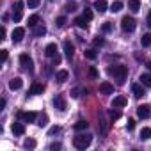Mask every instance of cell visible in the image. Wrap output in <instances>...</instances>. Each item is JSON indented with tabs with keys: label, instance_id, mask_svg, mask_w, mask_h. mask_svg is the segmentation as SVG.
I'll return each mask as SVG.
<instances>
[{
	"label": "cell",
	"instance_id": "cell-35",
	"mask_svg": "<svg viewBox=\"0 0 151 151\" xmlns=\"http://www.w3.org/2000/svg\"><path fill=\"white\" fill-rule=\"evenodd\" d=\"M89 77L91 78H98V69L96 68H93V66L89 68Z\"/></svg>",
	"mask_w": 151,
	"mask_h": 151
},
{
	"label": "cell",
	"instance_id": "cell-39",
	"mask_svg": "<svg viewBox=\"0 0 151 151\" xmlns=\"http://www.w3.org/2000/svg\"><path fill=\"white\" fill-rule=\"evenodd\" d=\"M80 96V89L78 87H75L73 91H71V98H78Z\"/></svg>",
	"mask_w": 151,
	"mask_h": 151
},
{
	"label": "cell",
	"instance_id": "cell-40",
	"mask_svg": "<svg viewBox=\"0 0 151 151\" xmlns=\"http://www.w3.org/2000/svg\"><path fill=\"white\" fill-rule=\"evenodd\" d=\"M46 123H48V117H46V116H43V117L39 119V123H37V124H39V126H46Z\"/></svg>",
	"mask_w": 151,
	"mask_h": 151
},
{
	"label": "cell",
	"instance_id": "cell-19",
	"mask_svg": "<svg viewBox=\"0 0 151 151\" xmlns=\"http://www.w3.org/2000/svg\"><path fill=\"white\" fill-rule=\"evenodd\" d=\"M73 128L77 130V132H84V130H87V128H89V123H87V121H84V119H80V121L75 123V126H73Z\"/></svg>",
	"mask_w": 151,
	"mask_h": 151
},
{
	"label": "cell",
	"instance_id": "cell-45",
	"mask_svg": "<svg viewBox=\"0 0 151 151\" xmlns=\"http://www.w3.org/2000/svg\"><path fill=\"white\" fill-rule=\"evenodd\" d=\"M60 60H62V57H60V55H55V57H53V64H55V66H57V64H60Z\"/></svg>",
	"mask_w": 151,
	"mask_h": 151
},
{
	"label": "cell",
	"instance_id": "cell-37",
	"mask_svg": "<svg viewBox=\"0 0 151 151\" xmlns=\"http://www.w3.org/2000/svg\"><path fill=\"white\" fill-rule=\"evenodd\" d=\"M101 30H103V32H112V25H110V23L107 22V23H103V27H101Z\"/></svg>",
	"mask_w": 151,
	"mask_h": 151
},
{
	"label": "cell",
	"instance_id": "cell-28",
	"mask_svg": "<svg viewBox=\"0 0 151 151\" xmlns=\"http://www.w3.org/2000/svg\"><path fill=\"white\" fill-rule=\"evenodd\" d=\"M84 55H86V59H91V60H94V59L98 57V53H96L94 50H86V52H84Z\"/></svg>",
	"mask_w": 151,
	"mask_h": 151
},
{
	"label": "cell",
	"instance_id": "cell-29",
	"mask_svg": "<svg viewBox=\"0 0 151 151\" xmlns=\"http://www.w3.org/2000/svg\"><path fill=\"white\" fill-rule=\"evenodd\" d=\"M109 116H110V119H112V121H116V119H119V117H121V112H119V110H114V107H112V110L109 112Z\"/></svg>",
	"mask_w": 151,
	"mask_h": 151
},
{
	"label": "cell",
	"instance_id": "cell-27",
	"mask_svg": "<svg viewBox=\"0 0 151 151\" xmlns=\"http://www.w3.org/2000/svg\"><path fill=\"white\" fill-rule=\"evenodd\" d=\"M121 9H123V2H119V0H116V2L110 6V11L112 13H119Z\"/></svg>",
	"mask_w": 151,
	"mask_h": 151
},
{
	"label": "cell",
	"instance_id": "cell-30",
	"mask_svg": "<svg viewBox=\"0 0 151 151\" xmlns=\"http://www.w3.org/2000/svg\"><path fill=\"white\" fill-rule=\"evenodd\" d=\"M39 2L41 0H27V6H29V9H36L39 6Z\"/></svg>",
	"mask_w": 151,
	"mask_h": 151
},
{
	"label": "cell",
	"instance_id": "cell-7",
	"mask_svg": "<svg viewBox=\"0 0 151 151\" xmlns=\"http://www.w3.org/2000/svg\"><path fill=\"white\" fill-rule=\"evenodd\" d=\"M23 36H25V29L16 27V29L13 30V41H14V43H20V41L23 39Z\"/></svg>",
	"mask_w": 151,
	"mask_h": 151
},
{
	"label": "cell",
	"instance_id": "cell-4",
	"mask_svg": "<svg viewBox=\"0 0 151 151\" xmlns=\"http://www.w3.org/2000/svg\"><path fill=\"white\" fill-rule=\"evenodd\" d=\"M20 64H22L25 69H29V71L34 69V62H32L30 55H27V53H22V55H20Z\"/></svg>",
	"mask_w": 151,
	"mask_h": 151
},
{
	"label": "cell",
	"instance_id": "cell-41",
	"mask_svg": "<svg viewBox=\"0 0 151 151\" xmlns=\"http://www.w3.org/2000/svg\"><path fill=\"white\" fill-rule=\"evenodd\" d=\"M103 43H105V41H103V37H94V45H96V46H101Z\"/></svg>",
	"mask_w": 151,
	"mask_h": 151
},
{
	"label": "cell",
	"instance_id": "cell-43",
	"mask_svg": "<svg viewBox=\"0 0 151 151\" xmlns=\"http://www.w3.org/2000/svg\"><path fill=\"white\" fill-rule=\"evenodd\" d=\"M60 132V128L59 126H53V128H50V135H55V133H59Z\"/></svg>",
	"mask_w": 151,
	"mask_h": 151
},
{
	"label": "cell",
	"instance_id": "cell-18",
	"mask_svg": "<svg viewBox=\"0 0 151 151\" xmlns=\"http://www.w3.org/2000/svg\"><path fill=\"white\" fill-rule=\"evenodd\" d=\"M45 91V86L43 84H34L32 87H30V91H29V94H32V96H36V94H41Z\"/></svg>",
	"mask_w": 151,
	"mask_h": 151
},
{
	"label": "cell",
	"instance_id": "cell-48",
	"mask_svg": "<svg viewBox=\"0 0 151 151\" xmlns=\"http://www.w3.org/2000/svg\"><path fill=\"white\" fill-rule=\"evenodd\" d=\"M4 107H6V100H4V98H2V100H0V110H2V109H4Z\"/></svg>",
	"mask_w": 151,
	"mask_h": 151
},
{
	"label": "cell",
	"instance_id": "cell-3",
	"mask_svg": "<svg viewBox=\"0 0 151 151\" xmlns=\"http://www.w3.org/2000/svg\"><path fill=\"white\" fill-rule=\"evenodd\" d=\"M121 29H123L124 32H133V30H135V20H133L132 16H123V20H121Z\"/></svg>",
	"mask_w": 151,
	"mask_h": 151
},
{
	"label": "cell",
	"instance_id": "cell-17",
	"mask_svg": "<svg viewBox=\"0 0 151 151\" xmlns=\"http://www.w3.org/2000/svg\"><path fill=\"white\" fill-rule=\"evenodd\" d=\"M13 133L14 135H23L25 133V126H23V123H13Z\"/></svg>",
	"mask_w": 151,
	"mask_h": 151
},
{
	"label": "cell",
	"instance_id": "cell-44",
	"mask_svg": "<svg viewBox=\"0 0 151 151\" xmlns=\"http://www.w3.org/2000/svg\"><path fill=\"white\" fill-rule=\"evenodd\" d=\"M60 147H62V146H60L59 142H53V144L50 146V149H52V151H55V149H60Z\"/></svg>",
	"mask_w": 151,
	"mask_h": 151
},
{
	"label": "cell",
	"instance_id": "cell-42",
	"mask_svg": "<svg viewBox=\"0 0 151 151\" xmlns=\"http://www.w3.org/2000/svg\"><path fill=\"white\" fill-rule=\"evenodd\" d=\"M23 6H25V4L22 2V0H18V2H16V6H14V7H16L18 11H23Z\"/></svg>",
	"mask_w": 151,
	"mask_h": 151
},
{
	"label": "cell",
	"instance_id": "cell-25",
	"mask_svg": "<svg viewBox=\"0 0 151 151\" xmlns=\"http://www.w3.org/2000/svg\"><path fill=\"white\" fill-rule=\"evenodd\" d=\"M75 23H77V27H78V29H87V20H86L84 16L77 18V20H75Z\"/></svg>",
	"mask_w": 151,
	"mask_h": 151
},
{
	"label": "cell",
	"instance_id": "cell-6",
	"mask_svg": "<svg viewBox=\"0 0 151 151\" xmlns=\"http://www.w3.org/2000/svg\"><path fill=\"white\" fill-rule=\"evenodd\" d=\"M149 114H151L149 105H139V107H137V116H139L140 119H147Z\"/></svg>",
	"mask_w": 151,
	"mask_h": 151
},
{
	"label": "cell",
	"instance_id": "cell-31",
	"mask_svg": "<svg viewBox=\"0 0 151 151\" xmlns=\"http://www.w3.org/2000/svg\"><path fill=\"white\" fill-rule=\"evenodd\" d=\"M23 146H25L27 149H29V147L32 149V147H36V140H34V139H27V140L23 142Z\"/></svg>",
	"mask_w": 151,
	"mask_h": 151
},
{
	"label": "cell",
	"instance_id": "cell-50",
	"mask_svg": "<svg viewBox=\"0 0 151 151\" xmlns=\"http://www.w3.org/2000/svg\"><path fill=\"white\" fill-rule=\"evenodd\" d=\"M146 66H147V69L151 71V60H147V64H146Z\"/></svg>",
	"mask_w": 151,
	"mask_h": 151
},
{
	"label": "cell",
	"instance_id": "cell-38",
	"mask_svg": "<svg viewBox=\"0 0 151 151\" xmlns=\"http://www.w3.org/2000/svg\"><path fill=\"white\" fill-rule=\"evenodd\" d=\"M64 9H66L68 13H73V11H77V6H75V4H68Z\"/></svg>",
	"mask_w": 151,
	"mask_h": 151
},
{
	"label": "cell",
	"instance_id": "cell-22",
	"mask_svg": "<svg viewBox=\"0 0 151 151\" xmlns=\"http://www.w3.org/2000/svg\"><path fill=\"white\" fill-rule=\"evenodd\" d=\"M45 34H46V27H45V25H37V27H34V36L41 37V36H45Z\"/></svg>",
	"mask_w": 151,
	"mask_h": 151
},
{
	"label": "cell",
	"instance_id": "cell-23",
	"mask_svg": "<svg viewBox=\"0 0 151 151\" xmlns=\"http://www.w3.org/2000/svg\"><path fill=\"white\" fill-rule=\"evenodd\" d=\"M147 139H151V128H142L140 130V140H147Z\"/></svg>",
	"mask_w": 151,
	"mask_h": 151
},
{
	"label": "cell",
	"instance_id": "cell-21",
	"mask_svg": "<svg viewBox=\"0 0 151 151\" xmlns=\"http://www.w3.org/2000/svg\"><path fill=\"white\" fill-rule=\"evenodd\" d=\"M140 84L142 86H146V87H151V75H147V73H144V75H140Z\"/></svg>",
	"mask_w": 151,
	"mask_h": 151
},
{
	"label": "cell",
	"instance_id": "cell-9",
	"mask_svg": "<svg viewBox=\"0 0 151 151\" xmlns=\"http://www.w3.org/2000/svg\"><path fill=\"white\" fill-rule=\"evenodd\" d=\"M53 107H55L57 110L64 112V110H66V101H64V98H62V96H55V98H53Z\"/></svg>",
	"mask_w": 151,
	"mask_h": 151
},
{
	"label": "cell",
	"instance_id": "cell-5",
	"mask_svg": "<svg viewBox=\"0 0 151 151\" xmlns=\"http://www.w3.org/2000/svg\"><path fill=\"white\" fill-rule=\"evenodd\" d=\"M36 112H18V119L25 121V123H34L36 121Z\"/></svg>",
	"mask_w": 151,
	"mask_h": 151
},
{
	"label": "cell",
	"instance_id": "cell-34",
	"mask_svg": "<svg viewBox=\"0 0 151 151\" xmlns=\"http://www.w3.org/2000/svg\"><path fill=\"white\" fill-rule=\"evenodd\" d=\"M84 18H86L87 22H91V20H93V11H91V9H84Z\"/></svg>",
	"mask_w": 151,
	"mask_h": 151
},
{
	"label": "cell",
	"instance_id": "cell-36",
	"mask_svg": "<svg viewBox=\"0 0 151 151\" xmlns=\"http://www.w3.org/2000/svg\"><path fill=\"white\" fill-rule=\"evenodd\" d=\"M133 128H135V121H133V119H128V123H126V130L132 132Z\"/></svg>",
	"mask_w": 151,
	"mask_h": 151
},
{
	"label": "cell",
	"instance_id": "cell-46",
	"mask_svg": "<svg viewBox=\"0 0 151 151\" xmlns=\"http://www.w3.org/2000/svg\"><path fill=\"white\" fill-rule=\"evenodd\" d=\"M7 55H9V53H7V50H2V62H6V60H7Z\"/></svg>",
	"mask_w": 151,
	"mask_h": 151
},
{
	"label": "cell",
	"instance_id": "cell-8",
	"mask_svg": "<svg viewBox=\"0 0 151 151\" xmlns=\"http://www.w3.org/2000/svg\"><path fill=\"white\" fill-rule=\"evenodd\" d=\"M126 103H128V100H126L124 96H116V98L112 100V107H114V109H123Z\"/></svg>",
	"mask_w": 151,
	"mask_h": 151
},
{
	"label": "cell",
	"instance_id": "cell-32",
	"mask_svg": "<svg viewBox=\"0 0 151 151\" xmlns=\"http://www.w3.org/2000/svg\"><path fill=\"white\" fill-rule=\"evenodd\" d=\"M22 20V11H18V9H14V13H13V22H20Z\"/></svg>",
	"mask_w": 151,
	"mask_h": 151
},
{
	"label": "cell",
	"instance_id": "cell-16",
	"mask_svg": "<svg viewBox=\"0 0 151 151\" xmlns=\"http://www.w3.org/2000/svg\"><path fill=\"white\" fill-rule=\"evenodd\" d=\"M64 53H66L69 59L73 57V53H75V46H73L71 41H64Z\"/></svg>",
	"mask_w": 151,
	"mask_h": 151
},
{
	"label": "cell",
	"instance_id": "cell-26",
	"mask_svg": "<svg viewBox=\"0 0 151 151\" xmlns=\"http://www.w3.org/2000/svg\"><path fill=\"white\" fill-rule=\"evenodd\" d=\"M37 23H39V16L37 14H32V16H29V27H37Z\"/></svg>",
	"mask_w": 151,
	"mask_h": 151
},
{
	"label": "cell",
	"instance_id": "cell-12",
	"mask_svg": "<svg viewBox=\"0 0 151 151\" xmlns=\"http://www.w3.org/2000/svg\"><path fill=\"white\" fill-rule=\"evenodd\" d=\"M45 55H46V57H55V55H57V45H55V43L46 45V48H45Z\"/></svg>",
	"mask_w": 151,
	"mask_h": 151
},
{
	"label": "cell",
	"instance_id": "cell-15",
	"mask_svg": "<svg viewBox=\"0 0 151 151\" xmlns=\"http://www.w3.org/2000/svg\"><path fill=\"white\" fill-rule=\"evenodd\" d=\"M68 77H69V73H68L66 69H60V71H57V75H55V80H57L59 84H62V82L68 80Z\"/></svg>",
	"mask_w": 151,
	"mask_h": 151
},
{
	"label": "cell",
	"instance_id": "cell-1",
	"mask_svg": "<svg viewBox=\"0 0 151 151\" xmlns=\"http://www.w3.org/2000/svg\"><path fill=\"white\" fill-rule=\"evenodd\" d=\"M109 75L110 77H114V80H117V84L119 86H123L124 84V80H126V75H128V68L126 66H114V68H110L109 69Z\"/></svg>",
	"mask_w": 151,
	"mask_h": 151
},
{
	"label": "cell",
	"instance_id": "cell-20",
	"mask_svg": "<svg viewBox=\"0 0 151 151\" xmlns=\"http://www.w3.org/2000/svg\"><path fill=\"white\" fill-rule=\"evenodd\" d=\"M128 9L132 13H137L140 9V0H128Z\"/></svg>",
	"mask_w": 151,
	"mask_h": 151
},
{
	"label": "cell",
	"instance_id": "cell-14",
	"mask_svg": "<svg viewBox=\"0 0 151 151\" xmlns=\"http://www.w3.org/2000/svg\"><path fill=\"white\" fill-rule=\"evenodd\" d=\"M22 86H23V80H22L20 77L13 78V80L9 82V89H13V91H18V89H22Z\"/></svg>",
	"mask_w": 151,
	"mask_h": 151
},
{
	"label": "cell",
	"instance_id": "cell-10",
	"mask_svg": "<svg viewBox=\"0 0 151 151\" xmlns=\"http://www.w3.org/2000/svg\"><path fill=\"white\" fill-rule=\"evenodd\" d=\"M100 93L101 94H112L114 93V86L109 84V82H101L100 84Z\"/></svg>",
	"mask_w": 151,
	"mask_h": 151
},
{
	"label": "cell",
	"instance_id": "cell-24",
	"mask_svg": "<svg viewBox=\"0 0 151 151\" xmlns=\"http://www.w3.org/2000/svg\"><path fill=\"white\" fill-rule=\"evenodd\" d=\"M140 45H142L144 48L151 46V34H144V36L140 37Z\"/></svg>",
	"mask_w": 151,
	"mask_h": 151
},
{
	"label": "cell",
	"instance_id": "cell-49",
	"mask_svg": "<svg viewBox=\"0 0 151 151\" xmlns=\"http://www.w3.org/2000/svg\"><path fill=\"white\" fill-rule=\"evenodd\" d=\"M147 25H151V13L147 14Z\"/></svg>",
	"mask_w": 151,
	"mask_h": 151
},
{
	"label": "cell",
	"instance_id": "cell-13",
	"mask_svg": "<svg viewBox=\"0 0 151 151\" xmlns=\"http://www.w3.org/2000/svg\"><path fill=\"white\" fill-rule=\"evenodd\" d=\"M132 93L135 98H142L144 96V89H142V84H132Z\"/></svg>",
	"mask_w": 151,
	"mask_h": 151
},
{
	"label": "cell",
	"instance_id": "cell-11",
	"mask_svg": "<svg viewBox=\"0 0 151 151\" xmlns=\"http://www.w3.org/2000/svg\"><path fill=\"white\" fill-rule=\"evenodd\" d=\"M94 9L101 14V13H105L107 9H109V4H107V0H96L94 2Z\"/></svg>",
	"mask_w": 151,
	"mask_h": 151
},
{
	"label": "cell",
	"instance_id": "cell-2",
	"mask_svg": "<svg viewBox=\"0 0 151 151\" xmlns=\"http://www.w3.org/2000/svg\"><path fill=\"white\" fill-rule=\"evenodd\" d=\"M91 142H93V135H89V133H80L73 139V144L77 149H86Z\"/></svg>",
	"mask_w": 151,
	"mask_h": 151
},
{
	"label": "cell",
	"instance_id": "cell-33",
	"mask_svg": "<svg viewBox=\"0 0 151 151\" xmlns=\"http://www.w3.org/2000/svg\"><path fill=\"white\" fill-rule=\"evenodd\" d=\"M55 25H57L59 29H60V27H64V25H66V18H64V16H59V18L55 20Z\"/></svg>",
	"mask_w": 151,
	"mask_h": 151
},
{
	"label": "cell",
	"instance_id": "cell-47",
	"mask_svg": "<svg viewBox=\"0 0 151 151\" xmlns=\"http://www.w3.org/2000/svg\"><path fill=\"white\" fill-rule=\"evenodd\" d=\"M6 27H2V29H0V36H2V37H0V39H6Z\"/></svg>",
	"mask_w": 151,
	"mask_h": 151
}]
</instances>
